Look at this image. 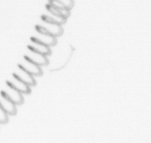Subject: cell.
I'll return each mask as SVG.
<instances>
[{
  "instance_id": "1",
  "label": "cell",
  "mask_w": 151,
  "mask_h": 143,
  "mask_svg": "<svg viewBox=\"0 0 151 143\" xmlns=\"http://www.w3.org/2000/svg\"><path fill=\"white\" fill-rule=\"evenodd\" d=\"M1 93L4 94L6 97H8L10 100L13 102L15 104L19 105L22 104L24 101V97L22 95V93L16 90L11 86L8 85L7 83V86L4 88V89L1 91Z\"/></svg>"
},
{
  "instance_id": "2",
  "label": "cell",
  "mask_w": 151,
  "mask_h": 143,
  "mask_svg": "<svg viewBox=\"0 0 151 143\" xmlns=\"http://www.w3.org/2000/svg\"><path fill=\"white\" fill-rule=\"evenodd\" d=\"M24 57L40 66H45L48 63V58H47V55L37 52L29 48H28L27 52L24 55Z\"/></svg>"
},
{
  "instance_id": "3",
  "label": "cell",
  "mask_w": 151,
  "mask_h": 143,
  "mask_svg": "<svg viewBox=\"0 0 151 143\" xmlns=\"http://www.w3.org/2000/svg\"><path fill=\"white\" fill-rule=\"evenodd\" d=\"M7 83L16 88L19 91H20L22 94H28L30 91V86L27 84L26 83L23 82L22 80L18 78L14 75H13L11 78L9 80H7Z\"/></svg>"
},
{
  "instance_id": "4",
  "label": "cell",
  "mask_w": 151,
  "mask_h": 143,
  "mask_svg": "<svg viewBox=\"0 0 151 143\" xmlns=\"http://www.w3.org/2000/svg\"><path fill=\"white\" fill-rule=\"evenodd\" d=\"M0 107L7 114H15L16 113V104L12 100L6 97L3 93L0 94Z\"/></svg>"
},
{
  "instance_id": "5",
  "label": "cell",
  "mask_w": 151,
  "mask_h": 143,
  "mask_svg": "<svg viewBox=\"0 0 151 143\" xmlns=\"http://www.w3.org/2000/svg\"><path fill=\"white\" fill-rule=\"evenodd\" d=\"M20 67L26 70L31 75H41L42 74V69H41V66L35 64L33 62L30 61L27 58H24V60L19 63V65Z\"/></svg>"
},
{
  "instance_id": "6",
  "label": "cell",
  "mask_w": 151,
  "mask_h": 143,
  "mask_svg": "<svg viewBox=\"0 0 151 143\" xmlns=\"http://www.w3.org/2000/svg\"><path fill=\"white\" fill-rule=\"evenodd\" d=\"M28 48L34 50L37 52L44 55H48L51 53V50H50V47L32 38H31V41L29 45H28Z\"/></svg>"
},
{
  "instance_id": "7",
  "label": "cell",
  "mask_w": 151,
  "mask_h": 143,
  "mask_svg": "<svg viewBox=\"0 0 151 143\" xmlns=\"http://www.w3.org/2000/svg\"><path fill=\"white\" fill-rule=\"evenodd\" d=\"M13 75L16 77H17L18 78H19L20 80H22L23 82L26 83L27 84H28L29 86H32L35 84V80L34 78V76L32 75H31L30 73H29L28 72H27L26 70H24V69H22L20 66H18L17 69H16V72L13 73Z\"/></svg>"
},
{
  "instance_id": "8",
  "label": "cell",
  "mask_w": 151,
  "mask_h": 143,
  "mask_svg": "<svg viewBox=\"0 0 151 143\" xmlns=\"http://www.w3.org/2000/svg\"><path fill=\"white\" fill-rule=\"evenodd\" d=\"M34 39L37 40V41H40V42L43 43V44H46L48 47H52V46L55 45L57 42L56 40V37L53 36V35H50V34H41L38 33V35L36 36L32 37Z\"/></svg>"
},
{
  "instance_id": "9",
  "label": "cell",
  "mask_w": 151,
  "mask_h": 143,
  "mask_svg": "<svg viewBox=\"0 0 151 143\" xmlns=\"http://www.w3.org/2000/svg\"><path fill=\"white\" fill-rule=\"evenodd\" d=\"M44 26L45 27L46 29H47L49 33L55 37L60 36V35H62V33H63V32L62 25L59 24L46 23L45 22V25H44Z\"/></svg>"
},
{
  "instance_id": "10",
  "label": "cell",
  "mask_w": 151,
  "mask_h": 143,
  "mask_svg": "<svg viewBox=\"0 0 151 143\" xmlns=\"http://www.w3.org/2000/svg\"><path fill=\"white\" fill-rule=\"evenodd\" d=\"M47 10L49 11V13H51V14L53 15H56V16H61V9H58L56 8V7H53V6L50 5V4H48L47 5ZM63 9V8H62Z\"/></svg>"
},
{
  "instance_id": "11",
  "label": "cell",
  "mask_w": 151,
  "mask_h": 143,
  "mask_svg": "<svg viewBox=\"0 0 151 143\" xmlns=\"http://www.w3.org/2000/svg\"><path fill=\"white\" fill-rule=\"evenodd\" d=\"M49 4L58 9H62L65 7L60 0H49Z\"/></svg>"
},
{
  "instance_id": "12",
  "label": "cell",
  "mask_w": 151,
  "mask_h": 143,
  "mask_svg": "<svg viewBox=\"0 0 151 143\" xmlns=\"http://www.w3.org/2000/svg\"><path fill=\"white\" fill-rule=\"evenodd\" d=\"M8 120V114L0 107V123H6Z\"/></svg>"
},
{
  "instance_id": "13",
  "label": "cell",
  "mask_w": 151,
  "mask_h": 143,
  "mask_svg": "<svg viewBox=\"0 0 151 143\" xmlns=\"http://www.w3.org/2000/svg\"><path fill=\"white\" fill-rule=\"evenodd\" d=\"M65 7L70 10L74 5V0H60Z\"/></svg>"
}]
</instances>
